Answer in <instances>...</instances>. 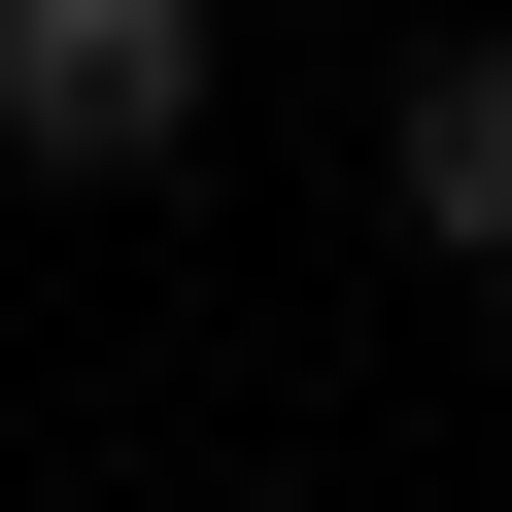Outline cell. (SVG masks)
I'll list each match as a JSON object with an SVG mask.
<instances>
[{
  "label": "cell",
  "instance_id": "cell-1",
  "mask_svg": "<svg viewBox=\"0 0 512 512\" xmlns=\"http://www.w3.org/2000/svg\"><path fill=\"white\" fill-rule=\"evenodd\" d=\"M239 103V0H0V171H171Z\"/></svg>",
  "mask_w": 512,
  "mask_h": 512
},
{
  "label": "cell",
  "instance_id": "cell-2",
  "mask_svg": "<svg viewBox=\"0 0 512 512\" xmlns=\"http://www.w3.org/2000/svg\"><path fill=\"white\" fill-rule=\"evenodd\" d=\"M376 205L444 239V274H512V35H444V69L376 103Z\"/></svg>",
  "mask_w": 512,
  "mask_h": 512
}]
</instances>
